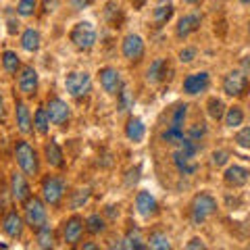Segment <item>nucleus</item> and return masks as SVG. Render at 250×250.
Segmentation results:
<instances>
[{"label":"nucleus","mask_w":250,"mask_h":250,"mask_svg":"<svg viewBox=\"0 0 250 250\" xmlns=\"http://www.w3.org/2000/svg\"><path fill=\"white\" fill-rule=\"evenodd\" d=\"M217 213V200L210 196L208 192H200L194 196L192 205H190V215H192V223H205L208 217H213Z\"/></svg>","instance_id":"1"},{"label":"nucleus","mask_w":250,"mask_h":250,"mask_svg":"<svg viewBox=\"0 0 250 250\" xmlns=\"http://www.w3.org/2000/svg\"><path fill=\"white\" fill-rule=\"evenodd\" d=\"M15 159H17V165L21 167V171L29 177L38 175V171H40V165H38V152L31 148L29 142L25 140H19L17 144H15Z\"/></svg>","instance_id":"2"},{"label":"nucleus","mask_w":250,"mask_h":250,"mask_svg":"<svg viewBox=\"0 0 250 250\" xmlns=\"http://www.w3.org/2000/svg\"><path fill=\"white\" fill-rule=\"evenodd\" d=\"M69 40L73 42V46L77 50H92L94 44L98 40V34L90 21H80L73 25L71 34H69Z\"/></svg>","instance_id":"3"},{"label":"nucleus","mask_w":250,"mask_h":250,"mask_svg":"<svg viewBox=\"0 0 250 250\" xmlns=\"http://www.w3.org/2000/svg\"><path fill=\"white\" fill-rule=\"evenodd\" d=\"M65 192H67V186L61 177L57 175H46L42 179V198L46 205L50 207H59L61 200L65 198Z\"/></svg>","instance_id":"4"},{"label":"nucleus","mask_w":250,"mask_h":250,"mask_svg":"<svg viewBox=\"0 0 250 250\" xmlns=\"http://www.w3.org/2000/svg\"><path fill=\"white\" fill-rule=\"evenodd\" d=\"M23 210H25V223L29 225L31 229H38L42 228L48 219V213H46V202L36 198V196H29L25 202H23Z\"/></svg>","instance_id":"5"},{"label":"nucleus","mask_w":250,"mask_h":250,"mask_svg":"<svg viewBox=\"0 0 250 250\" xmlns=\"http://www.w3.org/2000/svg\"><path fill=\"white\" fill-rule=\"evenodd\" d=\"M65 88L73 98H83L92 90V77L88 71H71L65 77Z\"/></svg>","instance_id":"6"},{"label":"nucleus","mask_w":250,"mask_h":250,"mask_svg":"<svg viewBox=\"0 0 250 250\" xmlns=\"http://www.w3.org/2000/svg\"><path fill=\"white\" fill-rule=\"evenodd\" d=\"M248 85H250V82L244 71H229L223 77V92L228 94V96H233V98L244 96L248 92Z\"/></svg>","instance_id":"7"},{"label":"nucleus","mask_w":250,"mask_h":250,"mask_svg":"<svg viewBox=\"0 0 250 250\" xmlns=\"http://www.w3.org/2000/svg\"><path fill=\"white\" fill-rule=\"evenodd\" d=\"M98 80H100V85H103V90L106 94H111V96H117L119 90L123 88V80H121V73L117 71L115 67H103L98 71Z\"/></svg>","instance_id":"8"},{"label":"nucleus","mask_w":250,"mask_h":250,"mask_svg":"<svg viewBox=\"0 0 250 250\" xmlns=\"http://www.w3.org/2000/svg\"><path fill=\"white\" fill-rule=\"evenodd\" d=\"M46 113H48V119L52 125H65L71 119V108L61 98H50L48 104H46Z\"/></svg>","instance_id":"9"},{"label":"nucleus","mask_w":250,"mask_h":250,"mask_svg":"<svg viewBox=\"0 0 250 250\" xmlns=\"http://www.w3.org/2000/svg\"><path fill=\"white\" fill-rule=\"evenodd\" d=\"M210 85V75L208 71H196L190 73L184 80V94L188 96H196V94H202Z\"/></svg>","instance_id":"10"},{"label":"nucleus","mask_w":250,"mask_h":250,"mask_svg":"<svg viewBox=\"0 0 250 250\" xmlns=\"http://www.w3.org/2000/svg\"><path fill=\"white\" fill-rule=\"evenodd\" d=\"M121 52L127 61H140L144 57V40L138 34H127L121 42Z\"/></svg>","instance_id":"11"},{"label":"nucleus","mask_w":250,"mask_h":250,"mask_svg":"<svg viewBox=\"0 0 250 250\" xmlns=\"http://www.w3.org/2000/svg\"><path fill=\"white\" fill-rule=\"evenodd\" d=\"M136 210L144 219H150L159 213V202H156V198L150 192L142 190V192H138V196H136Z\"/></svg>","instance_id":"12"},{"label":"nucleus","mask_w":250,"mask_h":250,"mask_svg":"<svg viewBox=\"0 0 250 250\" xmlns=\"http://www.w3.org/2000/svg\"><path fill=\"white\" fill-rule=\"evenodd\" d=\"M223 179H225V184H228L229 188H242V186L248 184L250 169L242 167V165H229L228 169H225Z\"/></svg>","instance_id":"13"},{"label":"nucleus","mask_w":250,"mask_h":250,"mask_svg":"<svg viewBox=\"0 0 250 250\" xmlns=\"http://www.w3.org/2000/svg\"><path fill=\"white\" fill-rule=\"evenodd\" d=\"M19 90L25 94V96H34L38 92V71L34 67H23L19 73Z\"/></svg>","instance_id":"14"},{"label":"nucleus","mask_w":250,"mask_h":250,"mask_svg":"<svg viewBox=\"0 0 250 250\" xmlns=\"http://www.w3.org/2000/svg\"><path fill=\"white\" fill-rule=\"evenodd\" d=\"M23 219L21 215L17 213V210H9L4 217H2V231L6 233L9 238H21V233H23Z\"/></svg>","instance_id":"15"},{"label":"nucleus","mask_w":250,"mask_h":250,"mask_svg":"<svg viewBox=\"0 0 250 250\" xmlns=\"http://www.w3.org/2000/svg\"><path fill=\"white\" fill-rule=\"evenodd\" d=\"M11 194H13V200H17V202H25L31 196L25 173H17V171H15L11 175Z\"/></svg>","instance_id":"16"},{"label":"nucleus","mask_w":250,"mask_h":250,"mask_svg":"<svg viewBox=\"0 0 250 250\" xmlns=\"http://www.w3.org/2000/svg\"><path fill=\"white\" fill-rule=\"evenodd\" d=\"M202 25V15L200 13H190V15H184L177 23V38H188L194 31H198Z\"/></svg>","instance_id":"17"},{"label":"nucleus","mask_w":250,"mask_h":250,"mask_svg":"<svg viewBox=\"0 0 250 250\" xmlns=\"http://www.w3.org/2000/svg\"><path fill=\"white\" fill-rule=\"evenodd\" d=\"M173 165H175V169L182 175H192V173H196V171H198L196 156H190V154H186L182 150H175L173 152Z\"/></svg>","instance_id":"18"},{"label":"nucleus","mask_w":250,"mask_h":250,"mask_svg":"<svg viewBox=\"0 0 250 250\" xmlns=\"http://www.w3.org/2000/svg\"><path fill=\"white\" fill-rule=\"evenodd\" d=\"M15 119H17V127L21 134H31L34 131V119H31V113H29V108L25 103H19L15 104Z\"/></svg>","instance_id":"19"},{"label":"nucleus","mask_w":250,"mask_h":250,"mask_svg":"<svg viewBox=\"0 0 250 250\" xmlns=\"http://www.w3.org/2000/svg\"><path fill=\"white\" fill-rule=\"evenodd\" d=\"M125 136H127L129 142L134 144H140L146 136V125L140 117H129L127 119V125H125Z\"/></svg>","instance_id":"20"},{"label":"nucleus","mask_w":250,"mask_h":250,"mask_svg":"<svg viewBox=\"0 0 250 250\" xmlns=\"http://www.w3.org/2000/svg\"><path fill=\"white\" fill-rule=\"evenodd\" d=\"M82 231H83V221L80 217H71L65 223V228H62V236H65L67 244L75 246L77 242H80V238H82Z\"/></svg>","instance_id":"21"},{"label":"nucleus","mask_w":250,"mask_h":250,"mask_svg":"<svg viewBox=\"0 0 250 250\" xmlns=\"http://www.w3.org/2000/svg\"><path fill=\"white\" fill-rule=\"evenodd\" d=\"M167 77V59H154L146 71V80L150 83H161Z\"/></svg>","instance_id":"22"},{"label":"nucleus","mask_w":250,"mask_h":250,"mask_svg":"<svg viewBox=\"0 0 250 250\" xmlns=\"http://www.w3.org/2000/svg\"><path fill=\"white\" fill-rule=\"evenodd\" d=\"M44 156H46V163H48L50 167H54V169H59V167L65 165V159H62V150H61V146L54 142V140L46 142V146H44Z\"/></svg>","instance_id":"23"},{"label":"nucleus","mask_w":250,"mask_h":250,"mask_svg":"<svg viewBox=\"0 0 250 250\" xmlns=\"http://www.w3.org/2000/svg\"><path fill=\"white\" fill-rule=\"evenodd\" d=\"M40 44H42V38H40V31L34 29V27H27L21 36V48L27 50V52H38L40 50Z\"/></svg>","instance_id":"24"},{"label":"nucleus","mask_w":250,"mask_h":250,"mask_svg":"<svg viewBox=\"0 0 250 250\" xmlns=\"http://www.w3.org/2000/svg\"><path fill=\"white\" fill-rule=\"evenodd\" d=\"M173 11H175V9H173V4H171V2H163V4H159V6L154 9V13H152L154 25H156V27H163L171 17H173Z\"/></svg>","instance_id":"25"},{"label":"nucleus","mask_w":250,"mask_h":250,"mask_svg":"<svg viewBox=\"0 0 250 250\" xmlns=\"http://www.w3.org/2000/svg\"><path fill=\"white\" fill-rule=\"evenodd\" d=\"M36 238H38V246L40 248H52L54 246V231L48 223H44L42 228L36 229Z\"/></svg>","instance_id":"26"},{"label":"nucleus","mask_w":250,"mask_h":250,"mask_svg":"<svg viewBox=\"0 0 250 250\" xmlns=\"http://www.w3.org/2000/svg\"><path fill=\"white\" fill-rule=\"evenodd\" d=\"M2 67H4V71L6 73H11L15 75L21 69V61L17 57V52H13V50H4L2 52Z\"/></svg>","instance_id":"27"},{"label":"nucleus","mask_w":250,"mask_h":250,"mask_svg":"<svg viewBox=\"0 0 250 250\" xmlns=\"http://www.w3.org/2000/svg\"><path fill=\"white\" fill-rule=\"evenodd\" d=\"M34 127H36L38 134H42V136L48 134L50 119H48V113H46V106L44 108H38V111H36V115H34Z\"/></svg>","instance_id":"28"},{"label":"nucleus","mask_w":250,"mask_h":250,"mask_svg":"<svg viewBox=\"0 0 250 250\" xmlns=\"http://www.w3.org/2000/svg\"><path fill=\"white\" fill-rule=\"evenodd\" d=\"M123 248H129V250H144L146 244H144V240L142 236H140V229H129V233L123 238Z\"/></svg>","instance_id":"29"},{"label":"nucleus","mask_w":250,"mask_h":250,"mask_svg":"<svg viewBox=\"0 0 250 250\" xmlns=\"http://www.w3.org/2000/svg\"><path fill=\"white\" fill-rule=\"evenodd\" d=\"M117 100H119V104H117L119 113H129L131 108H134V96H131L129 88H125V85L119 90V94H117Z\"/></svg>","instance_id":"30"},{"label":"nucleus","mask_w":250,"mask_h":250,"mask_svg":"<svg viewBox=\"0 0 250 250\" xmlns=\"http://www.w3.org/2000/svg\"><path fill=\"white\" fill-rule=\"evenodd\" d=\"M148 248H154V250H169L171 248V242L169 238L165 236V233H161V231H152L150 233V238H148Z\"/></svg>","instance_id":"31"},{"label":"nucleus","mask_w":250,"mask_h":250,"mask_svg":"<svg viewBox=\"0 0 250 250\" xmlns=\"http://www.w3.org/2000/svg\"><path fill=\"white\" fill-rule=\"evenodd\" d=\"M225 117V125L228 127H238V125H242V121H244V111H242L240 106H229L228 113L223 115Z\"/></svg>","instance_id":"32"},{"label":"nucleus","mask_w":250,"mask_h":250,"mask_svg":"<svg viewBox=\"0 0 250 250\" xmlns=\"http://www.w3.org/2000/svg\"><path fill=\"white\" fill-rule=\"evenodd\" d=\"M104 15H106V19H108V23H111L113 27H121L123 13H121V9H119V4L108 2V4H106V11H104Z\"/></svg>","instance_id":"33"},{"label":"nucleus","mask_w":250,"mask_h":250,"mask_svg":"<svg viewBox=\"0 0 250 250\" xmlns=\"http://www.w3.org/2000/svg\"><path fill=\"white\" fill-rule=\"evenodd\" d=\"M207 111H208L210 119L219 121V119H223V115H225V104H223L219 98H210L208 104H207Z\"/></svg>","instance_id":"34"},{"label":"nucleus","mask_w":250,"mask_h":250,"mask_svg":"<svg viewBox=\"0 0 250 250\" xmlns=\"http://www.w3.org/2000/svg\"><path fill=\"white\" fill-rule=\"evenodd\" d=\"M85 229H88L90 233H103L106 229V223L100 215H90L88 219H85Z\"/></svg>","instance_id":"35"},{"label":"nucleus","mask_w":250,"mask_h":250,"mask_svg":"<svg viewBox=\"0 0 250 250\" xmlns=\"http://www.w3.org/2000/svg\"><path fill=\"white\" fill-rule=\"evenodd\" d=\"M184 138V129L182 127H173V125H169V127L161 134V140L167 144H177L179 140Z\"/></svg>","instance_id":"36"},{"label":"nucleus","mask_w":250,"mask_h":250,"mask_svg":"<svg viewBox=\"0 0 250 250\" xmlns=\"http://www.w3.org/2000/svg\"><path fill=\"white\" fill-rule=\"evenodd\" d=\"M186 117H188V104H179V106H175L173 117H171V125H173V127H182V129H184Z\"/></svg>","instance_id":"37"},{"label":"nucleus","mask_w":250,"mask_h":250,"mask_svg":"<svg viewBox=\"0 0 250 250\" xmlns=\"http://www.w3.org/2000/svg\"><path fill=\"white\" fill-rule=\"evenodd\" d=\"M38 9V0H19L17 4V13L21 17H31Z\"/></svg>","instance_id":"38"},{"label":"nucleus","mask_w":250,"mask_h":250,"mask_svg":"<svg viewBox=\"0 0 250 250\" xmlns=\"http://www.w3.org/2000/svg\"><path fill=\"white\" fill-rule=\"evenodd\" d=\"M207 131H208V127H207V123H194L190 129H188V138H192V140H202L207 136Z\"/></svg>","instance_id":"39"},{"label":"nucleus","mask_w":250,"mask_h":250,"mask_svg":"<svg viewBox=\"0 0 250 250\" xmlns=\"http://www.w3.org/2000/svg\"><path fill=\"white\" fill-rule=\"evenodd\" d=\"M88 200H90V190H88V188H83V190H77V192L73 194L71 207H73V208H80V207H83Z\"/></svg>","instance_id":"40"},{"label":"nucleus","mask_w":250,"mask_h":250,"mask_svg":"<svg viewBox=\"0 0 250 250\" xmlns=\"http://www.w3.org/2000/svg\"><path fill=\"white\" fill-rule=\"evenodd\" d=\"M236 144L240 148H248V150H250V125L242 127L238 134H236Z\"/></svg>","instance_id":"41"},{"label":"nucleus","mask_w":250,"mask_h":250,"mask_svg":"<svg viewBox=\"0 0 250 250\" xmlns=\"http://www.w3.org/2000/svg\"><path fill=\"white\" fill-rule=\"evenodd\" d=\"M210 159H213V165L215 167H223L225 163H228V159H229V152L228 150H215Z\"/></svg>","instance_id":"42"},{"label":"nucleus","mask_w":250,"mask_h":250,"mask_svg":"<svg viewBox=\"0 0 250 250\" xmlns=\"http://www.w3.org/2000/svg\"><path fill=\"white\" fill-rule=\"evenodd\" d=\"M140 167H134V169H129L127 171V175H125V184L127 186H136L138 182H140Z\"/></svg>","instance_id":"43"},{"label":"nucleus","mask_w":250,"mask_h":250,"mask_svg":"<svg viewBox=\"0 0 250 250\" xmlns=\"http://www.w3.org/2000/svg\"><path fill=\"white\" fill-rule=\"evenodd\" d=\"M196 54H198V50L190 46V48H184L182 52H179V61L182 62H192L194 59H196Z\"/></svg>","instance_id":"44"},{"label":"nucleus","mask_w":250,"mask_h":250,"mask_svg":"<svg viewBox=\"0 0 250 250\" xmlns=\"http://www.w3.org/2000/svg\"><path fill=\"white\" fill-rule=\"evenodd\" d=\"M186 248H190V250H202V248H207V244H205V240H202V238H192L190 242H188V244H186Z\"/></svg>","instance_id":"45"},{"label":"nucleus","mask_w":250,"mask_h":250,"mask_svg":"<svg viewBox=\"0 0 250 250\" xmlns=\"http://www.w3.org/2000/svg\"><path fill=\"white\" fill-rule=\"evenodd\" d=\"M94 2V0H69V4L73 6L75 11H82V9H88V6Z\"/></svg>","instance_id":"46"},{"label":"nucleus","mask_w":250,"mask_h":250,"mask_svg":"<svg viewBox=\"0 0 250 250\" xmlns=\"http://www.w3.org/2000/svg\"><path fill=\"white\" fill-rule=\"evenodd\" d=\"M57 6H59V0H44V6H42V9H44V13H52L54 9H57Z\"/></svg>","instance_id":"47"},{"label":"nucleus","mask_w":250,"mask_h":250,"mask_svg":"<svg viewBox=\"0 0 250 250\" xmlns=\"http://www.w3.org/2000/svg\"><path fill=\"white\" fill-rule=\"evenodd\" d=\"M242 71L246 75H250V54H246V57L242 59Z\"/></svg>","instance_id":"48"},{"label":"nucleus","mask_w":250,"mask_h":250,"mask_svg":"<svg viewBox=\"0 0 250 250\" xmlns=\"http://www.w3.org/2000/svg\"><path fill=\"white\" fill-rule=\"evenodd\" d=\"M17 29H19V21L11 19L9 21V34H17Z\"/></svg>","instance_id":"49"},{"label":"nucleus","mask_w":250,"mask_h":250,"mask_svg":"<svg viewBox=\"0 0 250 250\" xmlns=\"http://www.w3.org/2000/svg\"><path fill=\"white\" fill-rule=\"evenodd\" d=\"M131 4H134L136 11H140V9H142V6L146 4V0H131Z\"/></svg>","instance_id":"50"},{"label":"nucleus","mask_w":250,"mask_h":250,"mask_svg":"<svg viewBox=\"0 0 250 250\" xmlns=\"http://www.w3.org/2000/svg\"><path fill=\"white\" fill-rule=\"evenodd\" d=\"M4 115V100H2V96H0V117Z\"/></svg>","instance_id":"51"},{"label":"nucleus","mask_w":250,"mask_h":250,"mask_svg":"<svg viewBox=\"0 0 250 250\" xmlns=\"http://www.w3.org/2000/svg\"><path fill=\"white\" fill-rule=\"evenodd\" d=\"M83 248L85 250H94V248H96V244H83Z\"/></svg>","instance_id":"52"},{"label":"nucleus","mask_w":250,"mask_h":250,"mask_svg":"<svg viewBox=\"0 0 250 250\" xmlns=\"http://www.w3.org/2000/svg\"><path fill=\"white\" fill-rule=\"evenodd\" d=\"M184 2H188V4H198L200 0H184Z\"/></svg>","instance_id":"53"},{"label":"nucleus","mask_w":250,"mask_h":250,"mask_svg":"<svg viewBox=\"0 0 250 250\" xmlns=\"http://www.w3.org/2000/svg\"><path fill=\"white\" fill-rule=\"evenodd\" d=\"M240 2H242V4H250V0H240Z\"/></svg>","instance_id":"54"},{"label":"nucleus","mask_w":250,"mask_h":250,"mask_svg":"<svg viewBox=\"0 0 250 250\" xmlns=\"http://www.w3.org/2000/svg\"><path fill=\"white\" fill-rule=\"evenodd\" d=\"M248 29H250V27H248Z\"/></svg>","instance_id":"55"}]
</instances>
